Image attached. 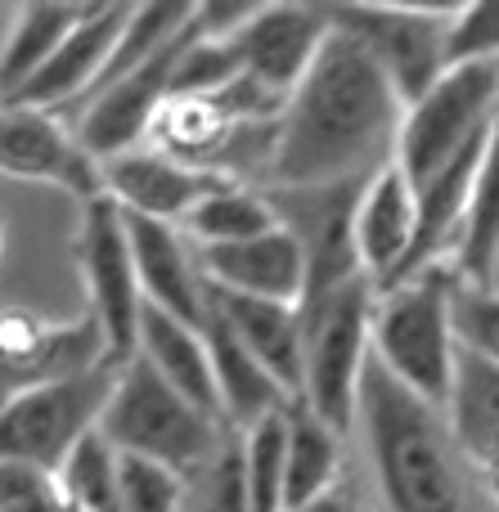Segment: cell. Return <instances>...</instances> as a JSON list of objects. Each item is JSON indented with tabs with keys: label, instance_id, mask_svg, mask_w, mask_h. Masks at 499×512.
Here are the masks:
<instances>
[{
	"label": "cell",
	"instance_id": "3",
	"mask_svg": "<svg viewBox=\"0 0 499 512\" xmlns=\"http://www.w3.org/2000/svg\"><path fill=\"white\" fill-rule=\"evenodd\" d=\"M455 265H432L396 288L378 292L374 310V360L401 387L446 409L455 387L459 337H455Z\"/></svg>",
	"mask_w": 499,
	"mask_h": 512
},
{
	"label": "cell",
	"instance_id": "27",
	"mask_svg": "<svg viewBox=\"0 0 499 512\" xmlns=\"http://www.w3.org/2000/svg\"><path fill=\"white\" fill-rule=\"evenodd\" d=\"M59 486L72 512H122V454L104 441L99 427L68 454Z\"/></svg>",
	"mask_w": 499,
	"mask_h": 512
},
{
	"label": "cell",
	"instance_id": "32",
	"mask_svg": "<svg viewBox=\"0 0 499 512\" xmlns=\"http://www.w3.org/2000/svg\"><path fill=\"white\" fill-rule=\"evenodd\" d=\"M0 512H72L54 472L0 463Z\"/></svg>",
	"mask_w": 499,
	"mask_h": 512
},
{
	"label": "cell",
	"instance_id": "11",
	"mask_svg": "<svg viewBox=\"0 0 499 512\" xmlns=\"http://www.w3.org/2000/svg\"><path fill=\"white\" fill-rule=\"evenodd\" d=\"M104 360V333L90 315L77 324H50L23 306L0 310V405L45 382L77 378Z\"/></svg>",
	"mask_w": 499,
	"mask_h": 512
},
{
	"label": "cell",
	"instance_id": "2",
	"mask_svg": "<svg viewBox=\"0 0 499 512\" xmlns=\"http://www.w3.org/2000/svg\"><path fill=\"white\" fill-rule=\"evenodd\" d=\"M356 423L365 432L387 512H482V495L473 486L477 472L450 436L446 409L401 387L378 360L360 387Z\"/></svg>",
	"mask_w": 499,
	"mask_h": 512
},
{
	"label": "cell",
	"instance_id": "28",
	"mask_svg": "<svg viewBox=\"0 0 499 512\" xmlns=\"http://www.w3.org/2000/svg\"><path fill=\"white\" fill-rule=\"evenodd\" d=\"M243 436V481L252 512H284L288 490V409L261 418Z\"/></svg>",
	"mask_w": 499,
	"mask_h": 512
},
{
	"label": "cell",
	"instance_id": "10",
	"mask_svg": "<svg viewBox=\"0 0 499 512\" xmlns=\"http://www.w3.org/2000/svg\"><path fill=\"white\" fill-rule=\"evenodd\" d=\"M369 180H338V185H315V189H270V207H275L279 225L297 234L306 252V297L351 283L365 274L356 248V212L360 194ZM302 297V301H306Z\"/></svg>",
	"mask_w": 499,
	"mask_h": 512
},
{
	"label": "cell",
	"instance_id": "4",
	"mask_svg": "<svg viewBox=\"0 0 499 512\" xmlns=\"http://www.w3.org/2000/svg\"><path fill=\"white\" fill-rule=\"evenodd\" d=\"M99 432L117 454L153 459L189 481L221 454L234 427L216 423L198 405H189L144 355H135L117 373V387L108 396L104 418H99Z\"/></svg>",
	"mask_w": 499,
	"mask_h": 512
},
{
	"label": "cell",
	"instance_id": "9",
	"mask_svg": "<svg viewBox=\"0 0 499 512\" xmlns=\"http://www.w3.org/2000/svg\"><path fill=\"white\" fill-rule=\"evenodd\" d=\"M329 23L347 32L378 63L405 108H414L450 72V23L446 5H324Z\"/></svg>",
	"mask_w": 499,
	"mask_h": 512
},
{
	"label": "cell",
	"instance_id": "36",
	"mask_svg": "<svg viewBox=\"0 0 499 512\" xmlns=\"http://www.w3.org/2000/svg\"><path fill=\"white\" fill-rule=\"evenodd\" d=\"M0 256H5V216H0Z\"/></svg>",
	"mask_w": 499,
	"mask_h": 512
},
{
	"label": "cell",
	"instance_id": "17",
	"mask_svg": "<svg viewBox=\"0 0 499 512\" xmlns=\"http://www.w3.org/2000/svg\"><path fill=\"white\" fill-rule=\"evenodd\" d=\"M198 261H203L207 283L234 297L284 301V306H302L306 297V274H311L306 252L284 225L248 243H230V248H198Z\"/></svg>",
	"mask_w": 499,
	"mask_h": 512
},
{
	"label": "cell",
	"instance_id": "29",
	"mask_svg": "<svg viewBox=\"0 0 499 512\" xmlns=\"http://www.w3.org/2000/svg\"><path fill=\"white\" fill-rule=\"evenodd\" d=\"M189 481L153 459L122 454V512H185Z\"/></svg>",
	"mask_w": 499,
	"mask_h": 512
},
{
	"label": "cell",
	"instance_id": "8",
	"mask_svg": "<svg viewBox=\"0 0 499 512\" xmlns=\"http://www.w3.org/2000/svg\"><path fill=\"white\" fill-rule=\"evenodd\" d=\"M77 270L86 283V315L99 324L113 364H131L140 355V324H144V292L140 270H135L131 230L126 212L117 207L113 194H99L81 203L77 216Z\"/></svg>",
	"mask_w": 499,
	"mask_h": 512
},
{
	"label": "cell",
	"instance_id": "23",
	"mask_svg": "<svg viewBox=\"0 0 499 512\" xmlns=\"http://www.w3.org/2000/svg\"><path fill=\"white\" fill-rule=\"evenodd\" d=\"M86 9L90 5H72V0L18 9L14 27H9V36H5V50H0V104H9V99L54 59V50L72 36V27L86 18Z\"/></svg>",
	"mask_w": 499,
	"mask_h": 512
},
{
	"label": "cell",
	"instance_id": "21",
	"mask_svg": "<svg viewBox=\"0 0 499 512\" xmlns=\"http://www.w3.org/2000/svg\"><path fill=\"white\" fill-rule=\"evenodd\" d=\"M207 351H212V369H216V391H221V409H225V423L234 432H248L257 427L261 418L279 414V409H293L288 391L252 360V351L234 337V328L221 319V310H207Z\"/></svg>",
	"mask_w": 499,
	"mask_h": 512
},
{
	"label": "cell",
	"instance_id": "31",
	"mask_svg": "<svg viewBox=\"0 0 499 512\" xmlns=\"http://www.w3.org/2000/svg\"><path fill=\"white\" fill-rule=\"evenodd\" d=\"M499 63V0L455 9L450 23V68Z\"/></svg>",
	"mask_w": 499,
	"mask_h": 512
},
{
	"label": "cell",
	"instance_id": "35",
	"mask_svg": "<svg viewBox=\"0 0 499 512\" xmlns=\"http://www.w3.org/2000/svg\"><path fill=\"white\" fill-rule=\"evenodd\" d=\"M491 288L499 292V256H495V270H491Z\"/></svg>",
	"mask_w": 499,
	"mask_h": 512
},
{
	"label": "cell",
	"instance_id": "19",
	"mask_svg": "<svg viewBox=\"0 0 499 512\" xmlns=\"http://www.w3.org/2000/svg\"><path fill=\"white\" fill-rule=\"evenodd\" d=\"M212 306L234 328L252 360L288 391L293 405H302L306 387V355H302V306H284V301H257V297H234V292L212 288Z\"/></svg>",
	"mask_w": 499,
	"mask_h": 512
},
{
	"label": "cell",
	"instance_id": "7",
	"mask_svg": "<svg viewBox=\"0 0 499 512\" xmlns=\"http://www.w3.org/2000/svg\"><path fill=\"white\" fill-rule=\"evenodd\" d=\"M117 373L122 364L104 360L77 378L45 382V387L5 400L0 405V463H27V468L59 477L68 454L99 427Z\"/></svg>",
	"mask_w": 499,
	"mask_h": 512
},
{
	"label": "cell",
	"instance_id": "30",
	"mask_svg": "<svg viewBox=\"0 0 499 512\" xmlns=\"http://www.w3.org/2000/svg\"><path fill=\"white\" fill-rule=\"evenodd\" d=\"M455 337L464 351L499 364V292L459 279L455 288Z\"/></svg>",
	"mask_w": 499,
	"mask_h": 512
},
{
	"label": "cell",
	"instance_id": "22",
	"mask_svg": "<svg viewBox=\"0 0 499 512\" xmlns=\"http://www.w3.org/2000/svg\"><path fill=\"white\" fill-rule=\"evenodd\" d=\"M446 423L459 454L473 463V472H482V477L499 472V364L459 346Z\"/></svg>",
	"mask_w": 499,
	"mask_h": 512
},
{
	"label": "cell",
	"instance_id": "15",
	"mask_svg": "<svg viewBox=\"0 0 499 512\" xmlns=\"http://www.w3.org/2000/svg\"><path fill=\"white\" fill-rule=\"evenodd\" d=\"M131 18V5H117V0H99V5L86 9L72 36L54 50V59L18 90L9 104L14 108H41V113L59 117L63 108L77 113L81 104L90 99V90L99 86L108 59H113L117 41H122V27Z\"/></svg>",
	"mask_w": 499,
	"mask_h": 512
},
{
	"label": "cell",
	"instance_id": "16",
	"mask_svg": "<svg viewBox=\"0 0 499 512\" xmlns=\"http://www.w3.org/2000/svg\"><path fill=\"white\" fill-rule=\"evenodd\" d=\"M126 230H131L144 306L167 310V315L203 328L207 310H212V283H207L198 252H189L185 230L149 221V216H131V212H126Z\"/></svg>",
	"mask_w": 499,
	"mask_h": 512
},
{
	"label": "cell",
	"instance_id": "18",
	"mask_svg": "<svg viewBox=\"0 0 499 512\" xmlns=\"http://www.w3.org/2000/svg\"><path fill=\"white\" fill-rule=\"evenodd\" d=\"M414 234H419V194L405 180V171L396 162H387L383 171H374L360 194L356 212V248L365 274L383 288H396L410 265Z\"/></svg>",
	"mask_w": 499,
	"mask_h": 512
},
{
	"label": "cell",
	"instance_id": "5",
	"mask_svg": "<svg viewBox=\"0 0 499 512\" xmlns=\"http://www.w3.org/2000/svg\"><path fill=\"white\" fill-rule=\"evenodd\" d=\"M374 310L378 283L369 274L302 301V405L333 432H347L360 414V387L374 364Z\"/></svg>",
	"mask_w": 499,
	"mask_h": 512
},
{
	"label": "cell",
	"instance_id": "33",
	"mask_svg": "<svg viewBox=\"0 0 499 512\" xmlns=\"http://www.w3.org/2000/svg\"><path fill=\"white\" fill-rule=\"evenodd\" d=\"M293 512H360V508H356V495H351V486H338L333 495L315 499V504H306V508H293Z\"/></svg>",
	"mask_w": 499,
	"mask_h": 512
},
{
	"label": "cell",
	"instance_id": "13",
	"mask_svg": "<svg viewBox=\"0 0 499 512\" xmlns=\"http://www.w3.org/2000/svg\"><path fill=\"white\" fill-rule=\"evenodd\" d=\"M0 176L68 189L77 203L108 194L104 167L81 149L77 131L41 108L0 104Z\"/></svg>",
	"mask_w": 499,
	"mask_h": 512
},
{
	"label": "cell",
	"instance_id": "24",
	"mask_svg": "<svg viewBox=\"0 0 499 512\" xmlns=\"http://www.w3.org/2000/svg\"><path fill=\"white\" fill-rule=\"evenodd\" d=\"M342 486V432H333L324 418L306 405L288 409V490L284 512L306 508L315 499L333 495Z\"/></svg>",
	"mask_w": 499,
	"mask_h": 512
},
{
	"label": "cell",
	"instance_id": "25",
	"mask_svg": "<svg viewBox=\"0 0 499 512\" xmlns=\"http://www.w3.org/2000/svg\"><path fill=\"white\" fill-rule=\"evenodd\" d=\"M495 256H499V117H495V131L486 140L482 167H477V180H473L464 239H459V252H455V274L464 283L491 288Z\"/></svg>",
	"mask_w": 499,
	"mask_h": 512
},
{
	"label": "cell",
	"instance_id": "26",
	"mask_svg": "<svg viewBox=\"0 0 499 512\" xmlns=\"http://www.w3.org/2000/svg\"><path fill=\"white\" fill-rule=\"evenodd\" d=\"M275 225H279V216H275V207H270V198L234 180L221 194L207 198L180 230H185L198 248H230V243H248V239H257V234H270Z\"/></svg>",
	"mask_w": 499,
	"mask_h": 512
},
{
	"label": "cell",
	"instance_id": "20",
	"mask_svg": "<svg viewBox=\"0 0 499 512\" xmlns=\"http://www.w3.org/2000/svg\"><path fill=\"white\" fill-rule=\"evenodd\" d=\"M140 355L189 400L198 405L207 418L225 423L221 409V391H216V369H212V351H207L203 328L185 324V319L167 315V310L144 306V324H140ZM230 427V423H225Z\"/></svg>",
	"mask_w": 499,
	"mask_h": 512
},
{
	"label": "cell",
	"instance_id": "1",
	"mask_svg": "<svg viewBox=\"0 0 499 512\" xmlns=\"http://www.w3.org/2000/svg\"><path fill=\"white\" fill-rule=\"evenodd\" d=\"M405 104L378 63L333 27L306 81L284 104L270 149V189H315L369 180L396 162Z\"/></svg>",
	"mask_w": 499,
	"mask_h": 512
},
{
	"label": "cell",
	"instance_id": "14",
	"mask_svg": "<svg viewBox=\"0 0 499 512\" xmlns=\"http://www.w3.org/2000/svg\"><path fill=\"white\" fill-rule=\"evenodd\" d=\"M99 167H104V189L117 198L122 212L149 216V221L162 225H185L207 198L221 194L225 185H234L221 171L189 167V162L153 149V144L122 153L113 162H99Z\"/></svg>",
	"mask_w": 499,
	"mask_h": 512
},
{
	"label": "cell",
	"instance_id": "34",
	"mask_svg": "<svg viewBox=\"0 0 499 512\" xmlns=\"http://www.w3.org/2000/svg\"><path fill=\"white\" fill-rule=\"evenodd\" d=\"M482 481H486V495L499 504V472H491V477H482Z\"/></svg>",
	"mask_w": 499,
	"mask_h": 512
},
{
	"label": "cell",
	"instance_id": "6",
	"mask_svg": "<svg viewBox=\"0 0 499 512\" xmlns=\"http://www.w3.org/2000/svg\"><path fill=\"white\" fill-rule=\"evenodd\" d=\"M499 117V63L450 68L414 108H405L396 167L414 189L437 180L450 162L486 144Z\"/></svg>",
	"mask_w": 499,
	"mask_h": 512
},
{
	"label": "cell",
	"instance_id": "12",
	"mask_svg": "<svg viewBox=\"0 0 499 512\" xmlns=\"http://www.w3.org/2000/svg\"><path fill=\"white\" fill-rule=\"evenodd\" d=\"M329 32L333 23L324 5H257V14L239 32L225 36V45L243 77H252L288 104L311 72L320 45L329 41Z\"/></svg>",
	"mask_w": 499,
	"mask_h": 512
}]
</instances>
